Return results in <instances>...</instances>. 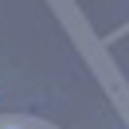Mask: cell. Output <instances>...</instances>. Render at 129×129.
Instances as JSON below:
<instances>
[]
</instances>
